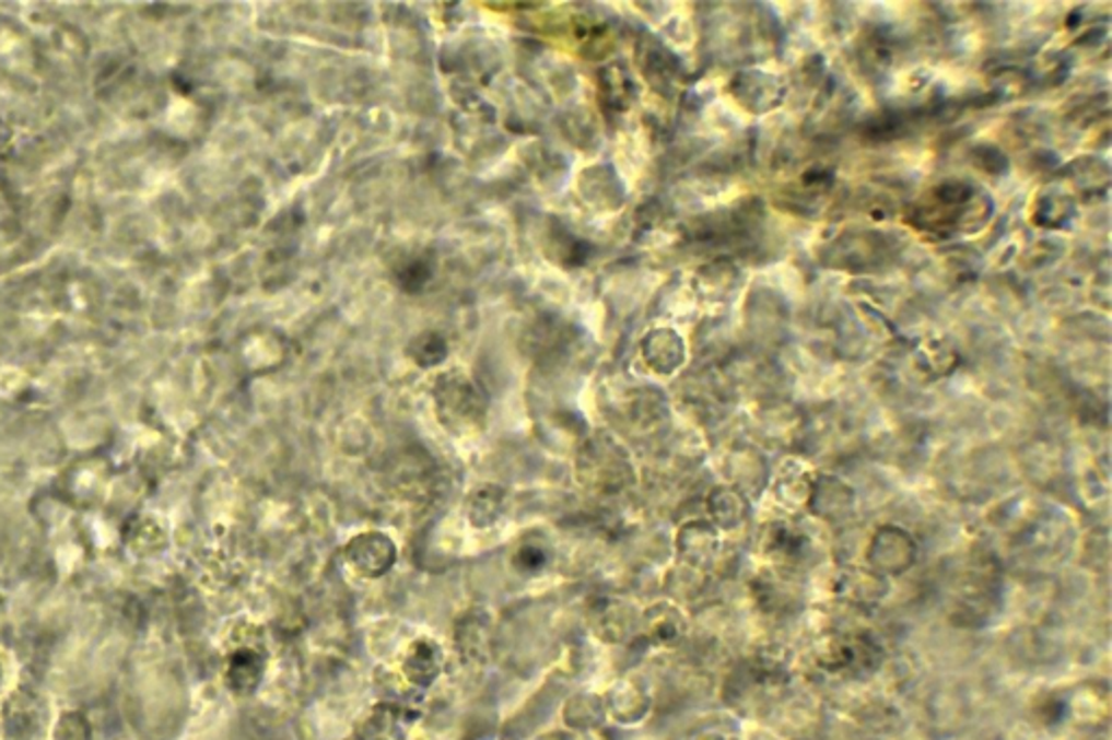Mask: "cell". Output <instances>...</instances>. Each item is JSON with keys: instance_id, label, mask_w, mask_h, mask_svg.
<instances>
[{"instance_id": "cell-3", "label": "cell", "mask_w": 1112, "mask_h": 740, "mask_svg": "<svg viewBox=\"0 0 1112 740\" xmlns=\"http://www.w3.org/2000/svg\"><path fill=\"white\" fill-rule=\"evenodd\" d=\"M810 543L812 539L799 528H795L794 524L774 521L765 528L761 537V552L770 563L785 569H794L806 561Z\"/></svg>"}, {"instance_id": "cell-2", "label": "cell", "mask_w": 1112, "mask_h": 740, "mask_svg": "<svg viewBox=\"0 0 1112 740\" xmlns=\"http://www.w3.org/2000/svg\"><path fill=\"white\" fill-rule=\"evenodd\" d=\"M830 592L854 608H874L889 595V580L869 567H843L830 580Z\"/></svg>"}, {"instance_id": "cell-5", "label": "cell", "mask_w": 1112, "mask_h": 740, "mask_svg": "<svg viewBox=\"0 0 1112 740\" xmlns=\"http://www.w3.org/2000/svg\"><path fill=\"white\" fill-rule=\"evenodd\" d=\"M348 559L356 572L378 576L394 565V545L381 535H363L350 543Z\"/></svg>"}, {"instance_id": "cell-1", "label": "cell", "mask_w": 1112, "mask_h": 740, "mask_svg": "<svg viewBox=\"0 0 1112 740\" xmlns=\"http://www.w3.org/2000/svg\"><path fill=\"white\" fill-rule=\"evenodd\" d=\"M920 554V545L913 535L900 526L878 528L867 545V567L882 578H896L906 574Z\"/></svg>"}, {"instance_id": "cell-8", "label": "cell", "mask_w": 1112, "mask_h": 740, "mask_svg": "<svg viewBox=\"0 0 1112 740\" xmlns=\"http://www.w3.org/2000/svg\"><path fill=\"white\" fill-rule=\"evenodd\" d=\"M543 561H546L543 552H541L539 548H535V545H532V548H522V550L517 552V559H515V563H517L519 567L530 569V572H532V569H537V567H541V565H543Z\"/></svg>"}, {"instance_id": "cell-7", "label": "cell", "mask_w": 1112, "mask_h": 740, "mask_svg": "<svg viewBox=\"0 0 1112 740\" xmlns=\"http://www.w3.org/2000/svg\"><path fill=\"white\" fill-rule=\"evenodd\" d=\"M647 623L656 638H676L687 627V619L680 614L676 606L669 603H660L654 610H649Z\"/></svg>"}, {"instance_id": "cell-6", "label": "cell", "mask_w": 1112, "mask_h": 740, "mask_svg": "<svg viewBox=\"0 0 1112 740\" xmlns=\"http://www.w3.org/2000/svg\"><path fill=\"white\" fill-rule=\"evenodd\" d=\"M709 510H711V524L717 530H735L744 524V519L748 515L744 497L728 489H719L715 495H711Z\"/></svg>"}, {"instance_id": "cell-4", "label": "cell", "mask_w": 1112, "mask_h": 740, "mask_svg": "<svg viewBox=\"0 0 1112 740\" xmlns=\"http://www.w3.org/2000/svg\"><path fill=\"white\" fill-rule=\"evenodd\" d=\"M676 548L680 559L693 572H702L715 565L722 550V537L711 521H691L678 532Z\"/></svg>"}]
</instances>
